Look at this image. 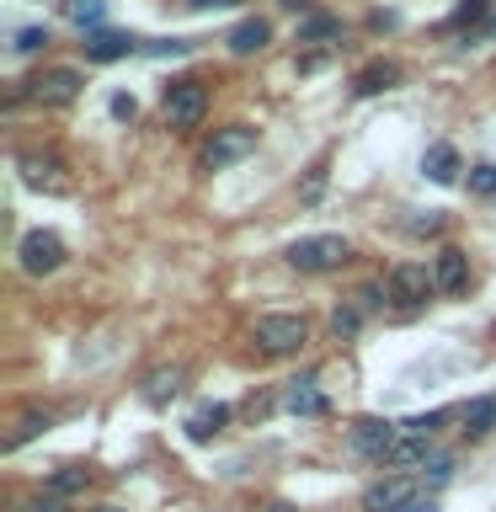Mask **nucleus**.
<instances>
[{
  "mask_svg": "<svg viewBox=\"0 0 496 512\" xmlns=\"http://www.w3.org/2000/svg\"><path fill=\"white\" fill-rule=\"evenodd\" d=\"M251 342L262 347L267 358H288V352H299L310 342V326H304V315H256Z\"/></svg>",
  "mask_w": 496,
  "mask_h": 512,
  "instance_id": "obj_1",
  "label": "nucleus"
},
{
  "mask_svg": "<svg viewBox=\"0 0 496 512\" xmlns=\"http://www.w3.org/2000/svg\"><path fill=\"white\" fill-rule=\"evenodd\" d=\"M203 112H208L203 80H171V86H166V102H160V118H166V128H198Z\"/></svg>",
  "mask_w": 496,
  "mask_h": 512,
  "instance_id": "obj_2",
  "label": "nucleus"
},
{
  "mask_svg": "<svg viewBox=\"0 0 496 512\" xmlns=\"http://www.w3.org/2000/svg\"><path fill=\"white\" fill-rule=\"evenodd\" d=\"M384 294L395 299V310H422V304L438 294V283H432V272L422 267V262H400V267H390V283H384Z\"/></svg>",
  "mask_w": 496,
  "mask_h": 512,
  "instance_id": "obj_3",
  "label": "nucleus"
},
{
  "mask_svg": "<svg viewBox=\"0 0 496 512\" xmlns=\"http://www.w3.org/2000/svg\"><path fill=\"white\" fill-rule=\"evenodd\" d=\"M342 262H347V240L342 235H304V240L288 246V267H299V272H331Z\"/></svg>",
  "mask_w": 496,
  "mask_h": 512,
  "instance_id": "obj_4",
  "label": "nucleus"
},
{
  "mask_svg": "<svg viewBox=\"0 0 496 512\" xmlns=\"http://www.w3.org/2000/svg\"><path fill=\"white\" fill-rule=\"evenodd\" d=\"M251 150H256V128L230 123V128H219V134L203 144L198 166H203V171H224V166H235V160H246Z\"/></svg>",
  "mask_w": 496,
  "mask_h": 512,
  "instance_id": "obj_5",
  "label": "nucleus"
},
{
  "mask_svg": "<svg viewBox=\"0 0 496 512\" xmlns=\"http://www.w3.org/2000/svg\"><path fill=\"white\" fill-rule=\"evenodd\" d=\"M16 267H22L27 278H48V272H59L64 267V240L54 230L22 235V246H16Z\"/></svg>",
  "mask_w": 496,
  "mask_h": 512,
  "instance_id": "obj_6",
  "label": "nucleus"
},
{
  "mask_svg": "<svg viewBox=\"0 0 496 512\" xmlns=\"http://www.w3.org/2000/svg\"><path fill=\"white\" fill-rule=\"evenodd\" d=\"M400 438H406V427H400V422H384V416H363V422L352 427V454L390 464V454H395V443H400Z\"/></svg>",
  "mask_w": 496,
  "mask_h": 512,
  "instance_id": "obj_7",
  "label": "nucleus"
},
{
  "mask_svg": "<svg viewBox=\"0 0 496 512\" xmlns=\"http://www.w3.org/2000/svg\"><path fill=\"white\" fill-rule=\"evenodd\" d=\"M80 70H70V64H54V70H43V75H32L27 80V96L32 102H43V107H70L75 96H80Z\"/></svg>",
  "mask_w": 496,
  "mask_h": 512,
  "instance_id": "obj_8",
  "label": "nucleus"
},
{
  "mask_svg": "<svg viewBox=\"0 0 496 512\" xmlns=\"http://www.w3.org/2000/svg\"><path fill=\"white\" fill-rule=\"evenodd\" d=\"M16 171H22L27 187L64 192V160H59L54 150H22V155H16Z\"/></svg>",
  "mask_w": 496,
  "mask_h": 512,
  "instance_id": "obj_9",
  "label": "nucleus"
},
{
  "mask_svg": "<svg viewBox=\"0 0 496 512\" xmlns=\"http://www.w3.org/2000/svg\"><path fill=\"white\" fill-rule=\"evenodd\" d=\"M182 384H187V368L166 363V368H150V374H144L139 395H144V406H171V400L182 395Z\"/></svg>",
  "mask_w": 496,
  "mask_h": 512,
  "instance_id": "obj_10",
  "label": "nucleus"
},
{
  "mask_svg": "<svg viewBox=\"0 0 496 512\" xmlns=\"http://www.w3.org/2000/svg\"><path fill=\"white\" fill-rule=\"evenodd\" d=\"M432 283H438V294H464V283H470V256L459 246H443L438 262H432Z\"/></svg>",
  "mask_w": 496,
  "mask_h": 512,
  "instance_id": "obj_11",
  "label": "nucleus"
},
{
  "mask_svg": "<svg viewBox=\"0 0 496 512\" xmlns=\"http://www.w3.org/2000/svg\"><path fill=\"white\" fill-rule=\"evenodd\" d=\"M406 502H416L411 480H374V486L363 491V512H400Z\"/></svg>",
  "mask_w": 496,
  "mask_h": 512,
  "instance_id": "obj_12",
  "label": "nucleus"
},
{
  "mask_svg": "<svg viewBox=\"0 0 496 512\" xmlns=\"http://www.w3.org/2000/svg\"><path fill=\"white\" fill-rule=\"evenodd\" d=\"M224 427H230V406H219V400H208V406H198V411L187 416V438H192V443L219 438Z\"/></svg>",
  "mask_w": 496,
  "mask_h": 512,
  "instance_id": "obj_13",
  "label": "nucleus"
},
{
  "mask_svg": "<svg viewBox=\"0 0 496 512\" xmlns=\"http://www.w3.org/2000/svg\"><path fill=\"white\" fill-rule=\"evenodd\" d=\"M134 48H139V38H128V32H91V38H86V59L112 64V59H128Z\"/></svg>",
  "mask_w": 496,
  "mask_h": 512,
  "instance_id": "obj_14",
  "label": "nucleus"
},
{
  "mask_svg": "<svg viewBox=\"0 0 496 512\" xmlns=\"http://www.w3.org/2000/svg\"><path fill=\"white\" fill-rule=\"evenodd\" d=\"M422 176L427 182H438V187H448L459 176V150L454 144H432V150L422 155Z\"/></svg>",
  "mask_w": 496,
  "mask_h": 512,
  "instance_id": "obj_15",
  "label": "nucleus"
},
{
  "mask_svg": "<svg viewBox=\"0 0 496 512\" xmlns=\"http://www.w3.org/2000/svg\"><path fill=\"white\" fill-rule=\"evenodd\" d=\"M283 406H288V411H299V416H320V411H326V395L315 390V379H310V374H304V379H288Z\"/></svg>",
  "mask_w": 496,
  "mask_h": 512,
  "instance_id": "obj_16",
  "label": "nucleus"
},
{
  "mask_svg": "<svg viewBox=\"0 0 496 512\" xmlns=\"http://www.w3.org/2000/svg\"><path fill=\"white\" fill-rule=\"evenodd\" d=\"M267 38H272L267 16H246V22L230 32V54H256V48H267Z\"/></svg>",
  "mask_w": 496,
  "mask_h": 512,
  "instance_id": "obj_17",
  "label": "nucleus"
},
{
  "mask_svg": "<svg viewBox=\"0 0 496 512\" xmlns=\"http://www.w3.org/2000/svg\"><path fill=\"white\" fill-rule=\"evenodd\" d=\"M432 459H438V448H432V438H411V432L395 443V454H390V464H400V470H416V464L427 470Z\"/></svg>",
  "mask_w": 496,
  "mask_h": 512,
  "instance_id": "obj_18",
  "label": "nucleus"
},
{
  "mask_svg": "<svg viewBox=\"0 0 496 512\" xmlns=\"http://www.w3.org/2000/svg\"><path fill=\"white\" fill-rule=\"evenodd\" d=\"M395 80H400L395 64H368V70H358V80H352V91H358V96H379V91H390Z\"/></svg>",
  "mask_w": 496,
  "mask_h": 512,
  "instance_id": "obj_19",
  "label": "nucleus"
},
{
  "mask_svg": "<svg viewBox=\"0 0 496 512\" xmlns=\"http://www.w3.org/2000/svg\"><path fill=\"white\" fill-rule=\"evenodd\" d=\"M326 38H342V22L326 11H310V16H299V43H326Z\"/></svg>",
  "mask_w": 496,
  "mask_h": 512,
  "instance_id": "obj_20",
  "label": "nucleus"
},
{
  "mask_svg": "<svg viewBox=\"0 0 496 512\" xmlns=\"http://www.w3.org/2000/svg\"><path fill=\"white\" fill-rule=\"evenodd\" d=\"M491 427H496V395L470 400V406H464V432H470V438H486Z\"/></svg>",
  "mask_w": 496,
  "mask_h": 512,
  "instance_id": "obj_21",
  "label": "nucleus"
},
{
  "mask_svg": "<svg viewBox=\"0 0 496 512\" xmlns=\"http://www.w3.org/2000/svg\"><path fill=\"white\" fill-rule=\"evenodd\" d=\"M48 427H54V411H27L22 422H16V432L6 438V448H22L27 438H38V432H48Z\"/></svg>",
  "mask_w": 496,
  "mask_h": 512,
  "instance_id": "obj_22",
  "label": "nucleus"
},
{
  "mask_svg": "<svg viewBox=\"0 0 496 512\" xmlns=\"http://www.w3.org/2000/svg\"><path fill=\"white\" fill-rule=\"evenodd\" d=\"M64 16H70L75 27H102L107 6H102V0H64Z\"/></svg>",
  "mask_w": 496,
  "mask_h": 512,
  "instance_id": "obj_23",
  "label": "nucleus"
},
{
  "mask_svg": "<svg viewBox=\"0 0 496 512\" xmlns=\"http://www.w3.org/2000/svg\"><path fill=\"white\" fill-rule=\"evenodd\" d=\"M86 470H80V464H64V470L54 475V486H48V491H54V496H75V491H86Z\"/></svg>",
  "mask_w": 496,
  "mask_h": 512,
  "instance_id": "obj_24",
  "label": "nucleus"
},
{
  "mask_svg": "<svg viewBox=\"0 0 496 512\" xmlns=\"http://www.w3.org/2000/svg\"><path fill=\"white\" fill-rule=\"evenodd\" d=\"M16 512H70V507H64V496H54V491H38V496H27V502L16 507Z\"/></svg>",
  "mask_w": 496,
  "mask_h": 512,
  "instance_id": "obj_25",
  "label": "nucleus"
},
{
  "mask_svg": "<svg viewBox=\"0 0 496 512\" xmlns=\"http://www.w3.org/2000/svg\"><path fill=\"white\" fill-rule=\"evenodd\" d=\"M48 43V27H22V32H16V54H38V48Z\"/></svg>",
  "mask_w": 496,
  "mask_h": 512,
  "instance_id": "obj_26",
  "label": "nucleus"
},
{
  "mask_svg": "<svg viewBox=\"0 0 496 512\" xmlns=\"http://www.w3.org/2000/svg\"><path fill=\"white\" fill-rule=\"evenodd\" d=\"M400 427H406V432H411V438H432V432H438V427H443V411H427V416H411V422H400Z\"/></svg>",
  "mask_w": 496,
  "mask_h": 512,
  "instance_id": "obj_27",
  "label": "nucleus"
},
{
  "mask_svg": "<svg viewBox=\"0 0 496 512\" xmlns=\"http://www.w3.org/2000/svg\"><path fill=\"white\" fill-rule=\"evenodd\" d=\"M358 326H363V310H352V304H342V310L331 315V331H336V336H352Z\"/></svg>",
  "mask_w": 496,
  "mask_h": 512,
  "instance_id": "obj_28",
  "label": "nucleus"
},
{
  "mask_svg": "<svg viewBox=\"0 0 496 512\" xmlns=\"http://www.w3.org/2000/svg\"><path fill=\"white\" fill-rule=\"evenodd\" d=\"M150 54H155V59H182V54H192V43H187V38H171V43H150Z\"/></svg>",
  "mask_w": 496,
  "mask_h": 512,
  "instance_id": "obj_29",
  "label": "nucleus"
},
{
  "mask_svg": "<svg viewBox=\"0 0 496 512\" xmlns=\"http://www.w3.org/2000/svg\"><path fill=\"white\" fill-rule=\"evenodd\" d=\"M486 6H491V0H464V6L454 11V27H464V22H475V16H486Z\"/></svg>",
  "mask_w": 496,
  "mask_h": 512,
  "instance_id": "obj_30",
  "label": "nucleus"
},
{
  "mask_svg": "<svg viewBox=\"0 0 496 512\" xmlns=\"http://www.w3.org/2000/svg\"><path fill=\"white\" fill-rule=\"evenodd\" d=\"M470 187L475 192H496V166H475L470 171Z\"/></svg>",
  "mask_w": 496,
  "mask_h": 512,
  "instance_id": "obj_31",
  "label": "nucleus"
},
{
  "mask_svg": "<svg viewBox=\"0 0 496 512\" xmlns=\"http://www.w3.org/2000/svg\"><path fill=\"white\" fill-rule=\"evenodd\" d=\"M134 112H139V102H134V96H112V118H123V123H134Z\"/></svg>",
  "mask_w": 496,
  "mask_h": 512,
  "instance_id": "obj_32",
  "label": "nucleus"
},
{
  "mask_svg": "<svg viewBox=\"0 0 496 512\" xmlns=\"http://www.w3.org/2000/svg\"><path fill=\"white\" fill-rule=\"evenodd\" d=\"M427 470H432V480H438V486H443V480H448V475H454V459H448V454H438V459H432V464H427Z\"/></svg>",
  "mask_w": 496,
  "mask_h": 512,
  "instance_id": "obj_33",
  "label": "nucleus"
},
{
  "mask_svg": "<svg viewBox=\"0 0 496 512\" xmlns=\"http://www.w3.org/2000/svg\"><path fill=\"white\" fill-rule=\"evenodd\" d=\"M438 224H443V214H427V219H411L406 230H411V235H432V230H438Z\"/></svg>",
  "mask_w": 496,
  "mask_h": 512,
  "instance_id": "obj_34",
  "label": "nucleus"
},
{
  "mask_svg": "<svg viewBox=\"0 0 496 512\" xmlns=\"http://www.w3.org/2000/svg\"><path fill=\"white\" fill-rule=\"evenodd\" d=\"M400 512H438V502H432V496H416V502H406Z\"/></svg>",
  "mask_w": 496,
  "mask_h": 512,
  "instance_id": "obj_35",
  "label": "nucleus"
},
{
  "mask_svg": "<svg viewBox=\"0 0 496 512\" xmlns=\"http://www.w3.org/2000/svg\"><path fill=\"white\" fill-rule=\"evenodd\" d=\"M192 11H208V6H235V0H187Z\"/></svg>",
  "mask_w": 496,
  "mask_h": 512,
  "instance_id": "obj_36",
  "label": "nucleus"
},
{
  "mask_svg": "<svg viewBox=\"0 0 496 512\" xmlns=\"http://www.w3.org/2000/svg\"><path fill=\"white\" fill-rule=\"evenodd\" d=\"M262 512H299V507H288V502H267Z\"/></svg>",
  "mask_w": 496,
  "mask_h": 512,
  "instance_id": "obj_37",
  "label": "nucleus"
},
{
  "mask_svg": "<svg viewBox=\"0 0 496 512\" xmlns=\"http://www.w3.org/2000/svg\"><path fill=\"white\" fill-rule=\"evenodd\" d=\"M96 512H123V507H96Z\"/></svg>",
  "mask_w": 496,
  "mask_h": 512,
  "instance_id": "obj_38",
  "label": "nucleus"
}]
</instances>
